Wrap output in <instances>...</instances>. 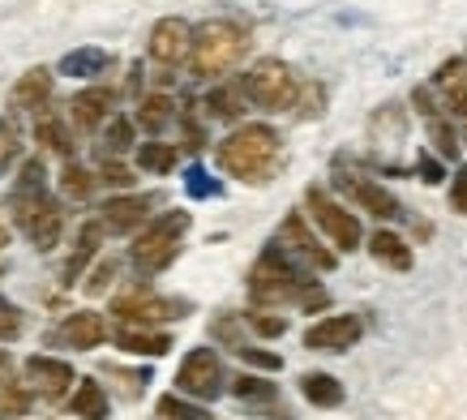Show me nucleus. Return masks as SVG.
<instances>
[{
  "instance_id": "nucleus-38",
  "label": "nucleus",
  "mask_w": 467,
  "mask_h": 420,
  "mask_svg": "<svg viewBox=\"0 0 467 420\" xmlns=\"http://www.w3.org/2000/svg\"><path fill=\"white\" fill-rule=\"evenodd\" d=\"M184 189H189L193 197H214V194H219V181H211L202 168H189V172H184Z\"/></svg>"
},
{
  "instance_id": "nucleus-34",
  "label": "nucleus",
  "mask_w": 467,
  "mask_h": 420,
  "mask_svg": "<svg viewBox=\"0 0 467 420\" xmlns=\"http://www.w3.org/2000/svg\"><path fill=\"white\" fill-rule=\"evenodd\" d=\"M129 142H133V125H129L125 116H116L112 125H108V142H103V159H108V154L129 151Z\"/></svg>"
},
{
  "instance_id": "nucleus-1",
  "label": "nucleus",
  "mask_w": 467,
  "mask_h": 420,
  "mask_svg": "<svg viewBox=\"0 0 467 420\" xmlns=\"http://www.w3.org/2000/svg\"><path fill=\"white\" fill-rule=\"evenodd\" d=\"M219 168L236 181H249V184H266L275 176V163H279V138L270 125H241L236 133H227L219 142Z\"/></svg>"
},
{
  "instance_id": "nucleus-20",
  "label": "nucleus",
  "mask_w": 467,
  "mask_h": 420,
  "mask_svg": "<svg viewBox=\"0 0 467 420\" xmlns=\"http://www.w3.org/2000/svg\"><path fill=\"white\" fill-rule=\"evenodd\" d=\"M116 348L129 352V356H163L171 348L168 335H159V331H138V326H120L116 331Z\"/></svg>"
},
{
  "instance_id": "nucleus-21",
  "label": "nucleus",
  "mask_w": 467,
  "mask_h": 420,
  "mask_svg": "<svg viewBox=\"0 0 467 420\" xmlns=\"http://www.w3.org/2000/svg\"><path fill=\"white\" fill-rule=\"evenodd\" d=\"M368 253H373L382 267H390V270H411L408 240L395 236V232H373V240H368Z\"/></svg>"
},
{
  "instance_id": "nucleus-44",
  "label": "nucleus",
  "mask_w": 467,
  "mask_h": 420,
  "mask_svg": "<svg viewBox=\"0 0 467 420\" xmlns=\"http://www.w3.org/2000/svg\"><path fill=\"white\" fill-rule=\"evenodd\" d=\"M451 210L467 215V168H459L454 172V181H451Z\"/></svg>"
},
{
  "instance_id": "nucleus-17",
  "label": "nucleus",
  "mask_w": 467,
  "mask_h": 420,
  "mask_svg": "<svg viewBox=\"0 0 467 420\" xmlns=\"http://www.w3.org/2000/svg\"><path fill=\"white\" fill-rule=\"evenodd\" d=\"M112 90L108 86H90V90H82V95H73L69 103V116H73V125L78 129H99L103 121H108V108H112Z\"/></svg>"
},
{
  "instance_id": "nucleus-5",
  "label": "nucleus",
  "mask_w": 467,
  "mask_h": 420,
  "mask_svg": "<svg viewBox=\"0 0 467 420\" xmlns=\"http://www.w3.org/2000/svg\"><path fill=\"white\" fill-rule=\"evenodd\" d=\"M241 90H244L249 103L262 108V112H287V108H296L300 82H296V73L287 69L284 60H257L254 69L244 73Z\"/></svg>"
},
{
  "instance_id": "nucleus-12",
  "label": "nucleus",
  "mask_w": 467,
  "mask_h": 420,
  "mask_svg": "<svg viewBox=\"0 0 467 420\" xmlns=\"http://www.w3.org/2000/svg\"><path fill=\"white\" fill-rule=\"evenodd\" d=\"M335 184H339L343 194L352 197L356 206L368 210V215H378V219H399V215H403L399 197L390 194V189H382V184H373L368 176H352V172H339V176H335Z\"/></svg>"
},
{
  "instance_id": "nucleus-2",
  "label": "nucleus",
  "mask_w": 467,
  "mask_h": 420,
  "mask_svg": "<svg viewBox=\"0 0 467 420\" xmlns=\"http://www.w3.org/2000/svg\"><path fill=\"white\" fill-rule=\"evenodd\" d=\"M249 52V35H244L236 22H202L193 30V52H189V65L198 78H219V73L236 69Z\"/></svg>"
},
{
  "instance_id": "nucleus-39",
  "label": "nucleus",
  "mask_w": 467,
  "mask_h": 420,
  "mask_svg": "<svg viewBox=\"0 0 467 420\" xmlns=\"http://www.w3.org/2000/svg\"><path fill=\"white\" fill-rule=\"evenodd\" d=\"M249 326H254L262 339H279L287 331V318H270V313H249Z\"/></svg>"
},
{
  "instance_id": "nucleus-19",
  "label": "nucleus",
  "mask_w": 467,
  "mask_h": 420,
  "mask_svg": "<svg viewBox=\"0 0 467 420\" xmlns=\"http://www.w3.org/2000/svg\"><path fill=\"white\" fill-rule=\"evenodd\" d=\"M52 99V69H30L17 78L14 86V108L17 112H30V108H43Z\"/></svg>"
},
{
  "instance_id": "nucleus-18",
  "label": "nucleus",
  "mask_w": 467,
  "mask_h": 420,
  "mask_svg": "<svg viewBox=\"0 0 467 420\" xmlns=\"http://www.w3.org/2000/svg\"><path fill=\"white\" fill-rule=\"evenodd\" d=\"M146 215H150V197H112V202L103 206L99 224L108 227V232H133Z\"/></svg>"
},
{
  "instance_id": "nucleus-22",
  "label": "nucleus",
  "mask_w": 467,
  "mask_h": 420,
  "mask_svg": "<svg viewBox=\"0 0 467 420\" xmlns=\"http://www.w3.org/2000/svg\"><path fill=\"white\" fill-rule=\"evenodd\" d=\"M69 407H73V416H82V420H108V394H103L99 382H90V378H78V391H73Z\"/></svg>"
},
{
  "instance_id": "nucleus-26",
  "label": "nucleus",
  "mask_w": 467,
  "mask_h": 420,
  "mask_svg": "<svg viewBox=\"0 0 467 420\" xmlns=\"http://www.w3.org/2000/svg\"><path fill=\"white\" fill-rule=\"evenodd\" d=\"M138 163H142V172H155V176H163V172L176 168V146H168V142H142Z\"/></svg>"
},
{
  "instance_id": "nucleus-43",
  "label": "nucleus",
  "mask_w": 467,
  "mask_h": 420,
  "mask_svg": "<svg viewBox=\"0 0 467 420\" xmlns=\"http://www.w3.org/2000/svg\"><path fill=\"white\" fill-rule=\"evenodd\" d=\"M214 335L223 339L227 348H236V352H241V348H244V339H241V331H236V318H227V313H223V318H214Z\"/></svg>"
},
{
  "instance_id": "nucleus-4",
  "label": "nucleus",
  "mask_w": 467,
  "mask_h": 420,
  "mask_svg": "<svg viewBox=\"0 0 467 420\" xmlns=\"http://www.w3.org/2000/svg\"><path fill=\"white\" fill-rule=\"evenodd\" d=\"M189 232V210H168V215H159L155 224H146L133 240V267L142 270V275H159V270H168L176 262V253H181V240Z\"/></svg>"
},
{
  "instance_id": "nucleus-46",
  "label": "nucleus",
  "mask_w": 467,
  "mask_h": 420,
  "mask_svg": "<svg viewBox=\"0 0 467 420\" xmlns=\"http://www.w3.org/2000/svg\"><path fill=\"white\" fill-rule=\"evenodd\" d=\"M416 172H420V181L425 184L441 181V168H438V159H433V154H420V159H416Z\"/></svg>"
},
{
  "instance_id": "nucleus-40",
  "label": "nucleus",
  "mask_w": 467,
  "mask_h": 420,
  "mask_svg": "<svg viewBox=\"0 0 467 420\" xmlns=\"http://www.w3.org/2000/svg\"><path fill=\"white\" fill-rule=\"evenodd\" d=\"M116 279V257H108V262H99L95 267V275H90V283H86V292L90 296H99V292H108V283Z\"/></svg>"
},
{
  "instance_id": "nucleus-13",
  "label": "nucleus",
  "mask_w": 467,
  "mask_h": 420,
  "mask_svg": "<svg viewBox=\"0 0 467 420\" xmlns=\"http://www.w3.org/2000/svg\"><path fill=\"white\" fill-rule=\"evenodd\" d=\"M112 313L120 318V322H163V318H184V305H176V300H163V296H150V292H129L120 296L112 305Z\"/></svg>"
},
{
  "instance_id": "nucleus-24",
  "label": "nucleus",
  "mask_w": 467,
  "mask_h": 420,
  "mask_svg": "<svg viewBox=\"0 0 467 420\" xmlns=\"http://www.w3.org/2000/svg\"><path fill=\"white\" fill-rule=\"evenodd\" d=\"M300 394H305L313 407L343 404V386H339V378H330V373H305V378H300Z\"/></svg>"
},
{
  "instance_id": "nucleus-27",
  "label": "nucleus",
  "mask_w": 467,
  "mask_h": 420,
  "mask_svg": "<svg viewBox=\"0 0 467 420\" xmlns=\"http://www.w3.org/2000/svg\"><path fill=\"white\" fill-rule=\"evenodd\" d=\"M232 394H236L241 404H275V399H279V391H275L270 382L249 378V373H241V378H232Z\"/></svg>"
},
{
  "instance_id": "nucleus-35",
  "label": "nucleus",
  "mask_w": 467,
  "mask_h": 420,
  "mask_svg": "<svg viewBox=\"0 0 467 420\" xmlns=\"http://www.w3.org/2000/svg\"><path fill=\"white\" fill-rule=\"evenodd\" d=\"M159 416H168V420H206V412L193 404H184V399H176V394H163L159 399Z\"/></svg>"
},
{
  "instance_id": "nucleus-14",
  "label": "nucleus",
  "mask_w": 467,
  "mask_h": 420,
  "mask_svg": "<svg viewBox=\"0 0 467 420\" xmlns=\"http://www.w3.org/2000/svg\"><path fill=\"white\" fill-rule=\"evenodd\" d=\"M103 335H108V326H103L99 313H95V309H78L57 331V343H65V348H73V352H90L103 343Z\"/></svg>"
},
{
  "instance_id": "nucleus-41",
  "label": "nucleus",
  "mask_w": 467,
  "mask_h": 420,
  "mask_svg": "<svg viewBox=\"0 0 467 420\" xmlns=\"http://www.w3.org/2000/svg\"><path fill=\"white\" fill-rule=\"evenodd\" d=\"M241 361L254 364V369H270V373H275V369H284V361H279L275 352H262V348H241Z\"/></svg>"
},
{
  "instance_id": "nucleus-30",
  "label": "nucleus",
  "mask_w": 467,
  "mask_h": 420,
  "mask_svg": "<svg viewBox=\"0 0 467 420\" xmlns=\"http://www.w3.org/2000/svg\"><path fill=\"white\" fill-rule=\"evenodd\" d=\"M30 412V391L17 382H0V420H17Z\"/></svg>"
},
{
  "instance_id": "nucleus-16",
  "label": "nucleus",
  "mask_w": 467,
  "mask_h": 420,
  "mask_svg": "<svg viewBox=\"0 0 467 420\" xmlns=\"http://www.w3.org/2000/svg\"><path fill=\"white\" fill-rule=\"evenodd\" d=\"M26 378L35 382V391H43L47 399H57V394H65L73 386V364L60 361V356H30L26 361Z\"/></svg>"
},
{
  "instance_id": "nucleus-37",
  "label": "nucleus",
  "mask_w": 467,
  "mask_h": 420,
  "mask_svg": "<svg viewBox=\"0 0 467 420\" xmlns=\"http://www.w3.org/2000/svg\"><path fill=\"white\" fill-rule=\"evenodd\" d=\"M17 335H22V313L0 296V343H14Z\"/></svg>"
},
{
  "instance_id": "nucleus-6",
  "label": "nucleus",
  "mask_w": 467,
  "mask_h": 420,
  "mask_svg": "<svg viewBox=\"0 0 467 420\" xmlns=\"http://www.w3.org/2000/svg\"><path fill=\"white\" fill-rule=\"evenodd\" d=\"M9 206H14L17 227L35 240V249H57L65 215H60V206L52 202V197L47 194H14L9 197Z\"/></svg>"
},
{
  "instance_id": "nucleus-31",
  "label": "nucleus",
  "mask_w": 467,
  "mask_h": 420,
  "mask_svg": "<svg viewBox=\"0 0 467 420\" xmlns=\"http://www.w3.org/2000/svg\"><path fill=\"white\" fill-rule=\"evenodd\" d=\"M241 95L244 90H211V95H206V112L211 116H219V121H236V116L244 112V103H241Z\"/></svg>"
},
{
  "instance_id": "nucleus-36",
  "label": "nucleus",
  "mask_w": 467,
  "mask_h": 420,
  "mask_svg": "<svg viewBox=\"0 0 467 420\" xmlns=\"http://www.w3.org/2000/svg\"><path fill=\"white\" fill-rule=\"evenodd\" d=\"M14 194H43V163L39 159H26V163H22V176H17Z\"/></svg>"
},
{
  "instance_id": "nucleus-9",
  "label": "nucleus",
  "mask_w": 467,
  "mask_h": 420,
  "mask_svg": "<svg viewBox=\"0 0 467 420\" xmlns=\"http://www.w3.org/2000/svg\"><path fill=\"white\" fill-rule=\"evenodd\" d=\"M275 245H279L292 262H305V267H313V270H335V262H339L330 249H322V245H317V236L305 227V219H300V215H287L284 224H279Z\"/></svg>"
},
{
  "instance_id": "nucleus-3",
  "label": "nucleus",
  "mask_w": 467,
  "mask_h": 420,
  "mask_svg": "<svg viewBox=\"0 0 467 420\" xmlns=\"http://www.w3.org/2000/svg\"><path fill=\"white\" fill-rule=\"evenodd\" d=\"M309 292V279L296 270V262L287 257L279 245H270L249 270V296L254 305H287Z\"/></svg>"
},
{
  "instance_id": "nucleus-8",
  "label": "nucleus",
  "mask_w": 467,
  "mask_h": 420,
  "mask_svg": "<svg viewBox=\"0 0 467 420\" xmlns=\"http://www.w3.org/2000/svg\"><path fill=\"white\" fill-rule=\"evenodd\" d=\"M223 382V361L211 348H193L176 369V391L193 394V399H219Z\"/></svg>"
},
{
  "instance_id": "nucleus-23",
  "label": "nucleus",
  "mask_w": 467,
  "mask_h": 420,
  "mask_svg": "<svg viewBox=\"0 0 467 420\" xmlns=\"http://www.w3.org/2000/svg\"><path fill=\"white\" fill-rule=\"evenodd\" d=\"M108 65H112V57L103 47H73L69 57L60 60V73H69V78H99Z\"/></svg>"
},
{
  "instance_id": "nucleus-7",
  "label": "nucleus",
  "mask_w": 467,
  "mask_h": 420,
  "mask_svg": "<svg viewBox=\"0 0 467 420\" xmlns=\"http://www.w3.org/2000/svg\"><path fill=\"white\" fill-rule=\"evenodd\" d=\"M305 206H309L313 224L330 236V245H335V249L352 253L356 245H360V219H356L348 206H339V202L326 194L322 184H309V189H305Z\"/></svg>"
},
{
  "instance_id": "nucleus-32",
  "label": "nucleus",
  "mask_w": 467,
  "mask_h": 420,
  "mask_svg": "<svg viewBox=\"0 0 467 420\" xmlns=\"http://www.w3.org/2000/svg\"><path fill=\"white\" fill-rule=\"evenodd\" d=\"M60 189H65L69 197H86L90 189H95V176H90L86 168H78V163H69V168L60 172Z\"/></svg>"
},
{
  "instance_id": "nucleus-29",
  "label": "nucleus",
  "mask_w": 467,
  "mask_h": 420,
  "mask_svg": "<svg viewBox=\"0 0 467 420\" xmlns=\"http://www.w3.org/2000/svg\"><path fill=\"white\" fill-rule=\"evenodd\" d=\"M35 138L47 146V151H57V154H73V142H69V133H65V125H60V116H43L39 125H35Z\"/></svg>"
},
{
  "instance_id": "nucleus-15",
  "label": "nucleus",
  "mask_w": 467,
  "mask_h": 420,
  "mask_svg": "<svg viewBox=\"0 0 467 420\" xmlns=\"http://www.w3.org/2000/svg\"><path fill=\"white\" fill-rule=\"evenodd\" d=\"M433 90L446 99V112L467 129V60H446L433 78Z\"/></svg>"
},
{
  "instance_id": "nucleus-33",
  "label": "nucleus",
  "mask_w": 467,
  "mask_h": 420,
  "mask_svg": "<svg viewBox=\"0 0 467 420\" xmlns=\"http://www.w3.org/2000/svg\"><path fill=\"white\" fill-rule=\"evenodd\" d=\"M429 133H433V142H438V151L446 154V159H454V154H459V133L451 129V121H446V116H433V121H429Z\"/></svg>"
},
{
  "instance_id": "nucleus-25",
  "label": "nucleus",
  "mask_w": 467,
  "mask_h": 420,
  "mask_svg": "<svg viewBox=\"0 0 467 420\" xmlns=\"http://www.w3.org/2000/svg\"><path fill=\"white\" fill-rule=\"evenodd\" d=\"M99 236H103V224H86L82 232H78V249H73V257L65 262V283L78 279V275L86 270V262L99 253Z\"/></svg>"
},
{
  "instance_id": "nucleus-47",
  "label": "nucleus",
  "mask_w": 467,
  "mask_h": 420,
  "mask_svg": "<svg viewBox=\"0 0 467 420\" xmlns=\"http://www.w3.org/2000/svg\"><path fill=\"white\" fill-rule=\"evenodd\" d=\"M5 245H9V227L0 224V249H5Z\"/></svg>"
},
{
  "instance_id": "nucleus-28",
  "label": "nucleus",
  "mask_w": 467,
  "mask_h": 420,
  "mask_svg": "<svg viewBox=\"0 0 467 420\" xmlns=\"http://www.w3.org/2000/svg\"><path fill=\"white\" fill-rule=\"evenodd\" d=\"M171 116H176V112H171V99L168 95H150V99H142V108H138V121H142L146 133H159Z\"/></svg>"
},
{
  "instance_id": "nucleus-42",
  "label": "nucleus",
  "mask_w": 467,
  "mask_h": 420,
  "mask_svg": "<svg viewBox=\"0 0 467 420\" xmlns=\"http://www.w3.org/2000/svg\"><path fill=\"white\" fill-rule=\"evenodd\" d=\"M17 154V125L14 121H0V168Z\"/></svg>"
},
{
  "instance_id": "nucleus-11",
  "label": "nucleus",
  "mask_w": 467,
  "mask_h": 420,
  "mask_svg": "<svg viewBox=\"0 0 467 420\" xmlns=\"http://www.w3.org/2000/svg\"><path fill=\"white\" fill-rule=\"evenodd\" d=\"M360 318H352V313H330V318H322V322H313L309 331H305V348L309 352H348L356 348V339H360Z\"/></svg>"
},
{
  "instance_id": "nucleus-45",
  "label": "nucleus",
  "mask_w": 467,
  "mask_h": 420,
  "mask_svg": "<svg viewBox=\"0 0 467 420\" xmlns=\"http://www.w3.org/2000/svg\"><path fill=\"white\" fill-rule=\"evenodd\" d=\"M99 181H103V184H116V189H125V184H133V172L120 168V163H108V159H103Z\"/></svg>"
},
{
  "instance_id": "nucleus-10",
  "label": "nucleus",
  "mask_w": 467,
  "mask_h": 420,
  "mask_svg": "<svg viewBox=\"0 0 467 420\" xmlns=\"http://www.w3.org/2000/svg\"><path fill=\"white\" fill-rule=\"evenodd\" d=\"M146 52L159 65H181L189 52H193V26L184 17H159L150 26V39H146Z\"/></svg>"
}]
</instances>
